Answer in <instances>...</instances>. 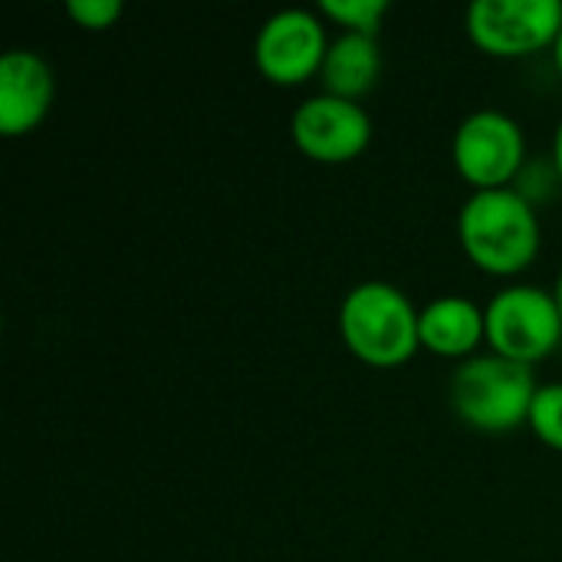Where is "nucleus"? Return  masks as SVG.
I'll list each match as a JSON object with an SVG mask.
<instances>
[{"instance_id":"obj_1","label":"nucleus","mask_w":562,"mask_h":562,"mask_svg":"<svg viewBox=\"0 0 562 562\" xmlns=\"http://www.w3.org/2000/svg\"><path fill=\"white\" fill-rule=\"evenodd\" d=\"M458 237L474 267L494 277H514L540 254V217L524 191H474L458 214Z\"/></svg>"},{"instance_id":"obj_2","label":"nucleus","mask_w":562,"mask_h":562,"mask_svg":"<svg viewBox=\"0 0 562 562\" xmlns=\"http://www.w3.org/2000/svg\"><path fill=\"white\" fill-rule=\"evenodd\" d=\"M418 310L385 280L359 283L339 306V333L346 349L372 369H395L408 362L418 346Z\"/></svg>"},{"instance_id":"obj_3","label":"nucleus","mask_w":562,"mask_h":562,"mask_svg":"<svg viewBox=\"0 0 562 562\" xmlns=\"http://www.w3.org/2000/svg\"><path fill=\"white\" fill-rule=\"evenodd\" d=\"M533 369L497 352L471 356L451 375V408L458 418L477 431H514L530 418L537 395Z\"/></svg>"},{"instance_id":"obj_4","label":"nucleus","mask_w":562,"mask_h":562,"mask_svg":"<svg viewBox=\"0 0 562 562\" xmlns=\"http://www.w3.org/2000/svg\"><path fill=\"white\" fill-rule=\"evenodd\" d=\"M487 342L497 356L533 366L557 352L562 342V316L557 300L543 286H507L487 310Z\"/></svg>"},{"instance_id":"obj_5","label":"nucleus","mask_w":562,"mask_h":562,"mask_svg":"<svg viewBox=\"0 0 562 562\" xmlns=\"http://www.w3.org/2000/svg\"><path fill=\"white\" fill-rule=\"evenodd\" d=\"M468 36L491 56L517 59L557 43L562 0H474L464 13Z\"/></svg>"},{"instance_id":"obj_6","label":"nucleus","mask_w":562,"mask_h":562,"mask_svg":"<svg viewBox=\"0 0 562 562\" xmlns=\"http://www.w3.org/2000/svg\"><path fill=\"white\" fill-rule=\"evenodd\" d=\"M458 175L474 184V191L507 188L527 158L524 128L501 109H477L471 112L451 142Z\"/></svg>"},{"instance_id":"obj_7","label":"nucleus","mask_w":562,"mask_h":562,"mask_svg":"<svg viewBox=\"0 0 562 562\" xmlns=\"http://www.w3.org/2000/svg\"><path fill=\"white\" fill-rule=\"evenodd\" d=\"M326 53V26L313 10L303 7H286L267 16L254 43L257 69L277 86H300L310 76L323 72Z\"/></svg>"},{"instance_id":"obj_8","label":"nucleus","mask_w":562,"mask_h":562,"mask_svg":"<svg viewBox=\"0 0 562 562\" xmlns=\"http://www.w3.org/2000/svg\"><path fill=\"white\" fill-rule=\"evenodd\" d=\"M290 135L306 158L319 165H342L369 148L372 119L359 102L323 92L296 105Z\"/></svg>"},{"instance_id":"obj_9","label":"nucleus","mask_w":562,"mask_h":562,"mask_svg":"<svg viewBox=\"0 0 562 562\" xmlns=\"http://www.w3.org/2000/svg\"><path fill=\"white\" fill-rule=\"evenodd\" d=\"M56 95L49 63L33 49H10L0 59V132L7 138L33 132Z\"/></svg>"},{"instance_id":"obj_10","label":"nucleus","mask_w":562,"mask_h":562,"mask_svg":"<svg viewBox=\"0 0 562 562\" xmlns=\"http://www.w3.org/2000/svg\"><path fill=\"white\" fill-rule=\"evenodd\" d=\"M422 346L445 359H471L487 339V316L468 296H438L418 316Z\"/></svg>"},{"instance_id":"obj_11","label":"nucleus","mask_w":562,"mask_h":562,"mask_svg":"<svg viewBox=\"0 0 562 562\" xmlns=\"http://www.w3.org/2000/svg\"><path fill=\"white\" fill-rule=\"evenodd\" d=\"M323 86L329 95L359 102L366 92L375 89L382 76V49L379 40L369 33H342L329 43L323 63Z\"/></svg>"},{"instance_id":"obj_12","label":"nucleus","mask_w":562,"mask_h":562,"mask_svg":"<svg viewBox=\"0 0 562 562\" xmlns=\"http://www.w3.org/2000/svg\"><path fill=\"white\" fill-rule=\"evenodd\" d=\"M527 425L547 448L562 451V382H550L537 389Z\"/></svg>"},{"instance_id":"obj_13","label":"nucleus","mask_w":562,"mask_h":562,"mask_svg":"<svg viewBox=\"0 0 562 562\" xmlns=\"http://www.w3.org/2000/svg\"><path fill=\"white\" fill-rule=\"evenodd\" d=\"M385 0H319V13L342 23L346 33H379V23L385 16Z\"/></svg>"},{"instance_id":"obj_14","label":"nucleus","mask_w":562,"mask_h":562,"mask_svg":"<svg viewBox=\"0 0 562 562\" xmlns=\"http://www.w3.org/2000/svg\"><path fill=\"white\" fill-rule=\"evenodd\" d=\"M66 13L82 30H109L122 16V0H69Z\"/></svg>"},{"instance_id":"obj_15","label":"nucleus","mask_w":562,"mask_h":562,"mask_svg":"<svg viewBox=\"0 0 562 562\" xmlns=\"http://www.w3.org/2000/svg\"><path fill=\"white\" fill-rule=\"evenodd\" d=\"M553 168H557V178L562 181V119L557 125V135H553Z\"/></svg>"},{"instance_id":"obj_16","label":"nucleus","mask_w":562,"mask_h":562,"mask_svg":"<svg viewBox=\"0 0 562 562\" xmlns=\"http://www.w3.org/2000/svg\"><path fill=\"white\" fill-rule=\"evenodd\" d=\"M553 59H557V69H560L562 76V30L560 36H557V43H553Z\"/></svg>"},{"instance_id":"obj_17","label":"nucleus","mask_w":562,"mask_h":562,"mask_svg":"<svg viewBox=\"0 0 562 562\" xmlns=\"http://www.w3.org/2000/svg\"><path fill=\"white\" fill-rule=\"evenodd\" d=\"M553 300H557V306H560V316H562V270H560V277H557V286H553Z\"/></svg>"}]
</instances>
